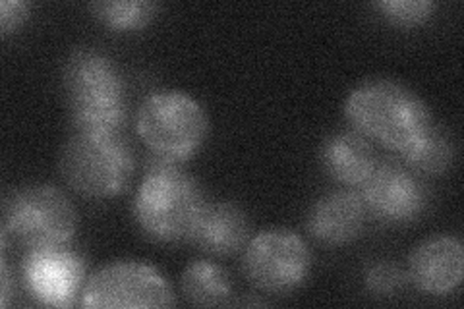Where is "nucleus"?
Masks as SVG:
<instances>
[{"mask_svg":"<svg viewBox=\"0 0 464 309\" xmlns=\"http://www.w3.org/2000/svg\"><path fill=\"white\" fill-rule=\"evenodd\" d=\"M180 286L188 302L201 307L221 305L232 294L227 271L211 261H194L188 265L182 273Z\"/></svg>","mask_w":464,"mask_h":309,"instance_id":"15","label":"nucleus"},{"mask_svg":"<svg viewBox=\"0 0 464 309\" xmlns=\"http://www.w3.org/2000/svg\"><path fill=\"white\" fill-rule=\"evenodd\" d=\"M310 267L306 242L288 228L264 230L244 246V275L264 292L283 294L298 288L308 278Z\"/></svg>","mask_w":464,"mask_h":309,"instance_id":"8","label":"nucleus"},{"mask_svg":"<svg viewBox=\"0 0 464 309\" xmlns=\"http://www.w3.org/2000/svg\"><path fill=\"white\" fill-rule=\"evenodd\" d=\"M177 304L167 278L153 265L122 259L97 269L82 288L85 309L172 307Z\"/></svg>","mask_w":464,"mask_h":309,"instance_id":"7","label":"nucleus"},{"mask_svg":"<svg viewBox=\"0 0 464 309\" xmlns=\"http://www.w3.org/2000/svg\"><path fill=\"white\" fill-rule=\"evenodd\" d=\"M134 155L121 134L78 131L61 150L58 169L64 182L93 199L121 196L134 179Z\"/></svg>","mask_w":464,"mask_h":309,"instance_id":"4","label":"nucleus"},{"mask_svg":"<svg viewBox=\"0 0 464 309\" xmlns=\"http://www.w3.org/2000/svg\"><path fill=\"white\" fill-rule=\"evenodd\" d=\"M141 141L161 159L184 163L208 138V114L186 92L159 90L143 99L136 116Z\"/></svg>","mask_w":464,"mask_h":309,"instance_id":"5","label":"nucleus"},{"mask_svg":"<svg viewBox=\"0 0 464 309\" xmlns=\"http://www.w3.org/2000/svg\"><path fill=\"white\" fill-rule=\"evenodd\" d=\"M64 92L78 131L121 134L126 121V93L119 68L99 51L82 49L64 66Z\"/></svg>","mask_w":464,"mask_h":309,"instance_id":"3","label":"nucleus"},{"mask_svg":"<svg viewBox=\"0 0 464 309\" xmlns=\"http://www.w3.org/2000/svg\"><path fill=\"white\" fill-rule=\"evenodd\" d=\"M29 12V5L22 0H3L0 3V27H3V35H10L12 32L25 22Z\"/></svg>","mask_w":464,"mask_h":309,"instance_id":"20","label":"nucleus"},{"mask_svg":"<svg viewBox=\"0 0 464 309\" xmlns=\"http://www.w3.org/2000/svg\"><path fill=\"white\" fill-rule=\"evenodd\" d=\"M453 143L440 126H431L428 134L422 138L414 151L404 160L414 169L430 172V174H441L453 163Z\"/></svg>","mask_w":464,"mask_h":309,"instance_id":"17","label":"nucleus"},{"mask_svg":"<svg viewBox=\"0 0 464 309\" xmlns=\"http://www.w3.org/2000/svg\"><path fill=\"white\" fill-rule=\"evenodd\" d=\"M319 157L331 179L346 186L364 184L377 165L372 145L358 131H341L329 136L322 145Z\"/></svg>","mask_w":464,"mask_h":309,"instance_id":"14","label":"nucleus"},{"mask_svg":"<svg viewBox=\"0 0 464 309\" xmlns=\"http://www.w3.org/2000/svg\"><path fill=\"white\" fill-rule=\"evenodd\" d=\"M464 276V247L455 237H435L414 247L409 278L416 288L433 296L455 292Z\"/></svg>","mask_w":464,"mask_h":309,"instance_id":"11","label":"nucleus"},{"mask_svg":"<svg viewBox=\"0 0 464 309\" xmlns=\"http://www.w3.org/2000/svg\"><path fill=\"white\" fill-rule=\"evenodd\" d=\"M90 8L99 22L119 32L145 27L159 10L150 0H103V3H93Z\"/></svg>","mask_w":464,"mask_h":309,"instance_id":"16","label":"nucleus"},{"mask_svg":"<svg viewBox=\"0 0 464 309\" xmlns=\"http://www.w3.org/2000/svg\"><path fill=\"white\" fill-rule=\"evenodd\" d=\"M404 285V273L391 261L373 263L366 273V286L377 296L395 294Z\"/></svg>","mask_w":464,"mask_h":309,"instance_id":"19","label":"nucleus"},{"mask_svg":"<svg viewBox=\"0 0 464 309\" xmlns=\"http://www.w3.org/2000/svg\"><path fill=\"white\" fill-rule=\"evenodd\" d=\"M3 290H0V304H3V307L8 305V300H10V273H8V265L6 261L3 259Z\"/></svg>","mask_w":464,"mask_h":309,"instance_id":"21","label":"nucleus"},{"mask_svg":"<svg viewBox=\"0 0 464 309\" xmlns=\"http://www.w3.org/2000/svg\"><path fill=\"white\" fill-rule=\"evenodd\" d=\"M250 225L235 203H206L190 234V240L208 254L228 256L248 242Z\"/></svg>","mask_w":464,"mask_h":309,"instance_id":"13","label":"nucleus"},{"mask_svg":"<svg viewBox=\"0 0 464 309\" xmlns=\"http://www.w3.org/2000/svg\"><path fill=\"white\" fill-rule=\"evenodd\" d=\"M362 201L380 218L389 223H406L426 208V189L412 172L395 165H375L368 180L362 184Z\"/></svg>","mask_w":464,"mask_h":309,"instance_id":"10","label":"nucleus"},{"mask_svg":"<svg viewBox=\"0 0 464 309\" xmlns=\"http://www.w3.org/2000/svg\"><path fill=\"white\" fill-rule=\"evenodd\" d=\"M24 285L37 304L70 307L85 278L83 259L63 246L27 249L22 261Z\"/></svg>","mask_w":464,"mask_h":309,"instance_id":"9","label":"nucleus"},{"mask_svg":"<svg viewBox=\"0 0 464 309\" xmlns=\"http://www.w3.org/2000/svg\"><path fill=\"white\" fill-rule=\"evenodd\" d=\"M344 114L360 136L409 157L433 126L426 102L409 87L391 80H372L348 93Z\"/></svg>","mask_w":464,"mask_h":309,"instance_id":"1","label":"nucleus"},{"mask_svg":"<svg viewBox=\"0 0 464 309\" xmlns=\"http://www.w3.org/2000/svg\"><path fill=\"white\" fill-rule=\"evenodd\" d=\"M78 230V213L54 186H29L5 205V232L27 249L68 244Z\"/></svg>","mask_w":464,"mask_h":309,"instance_id":"6","label":"nucleus"},{"mask_svg":"<svg viewBox=\"0 0 464 309\" xmlns=\"http://www.w3.org/2000/svg\"><path fill=\"white\" fill-rule=\"evenodd\" d=\"M375 6L389 22L402 27L420 25L426 22L435 8L430 0H382Z\"/></svg>","mask_w":464,"mask_h":309,"instance_id":"18","label":"nucleus"},{"mask_svg":"<svg viewBox=\"0 0 464 309\" xmlns=\"http://www.w3.org/2000/svg\"><path fill=\"white\" fill-rule=\"evenodd\" d=\"M366 205L353 191H335L319 199L308 213V230L319 242L341 246L360 237Z\"/></svg>","mask_w":464,"mask_h":309,"instance_id":"12","label":"nucleus"},{"mask_svg":"<svg viewBox=\"0 0 464 309\" xmlns=\"http://www.w3.org/2000/svg\"><path fill=\"white\" fill-rule=\"evenodd\" d=\"M180 163L157 157L145 170L134 199L140 228L159 242L190 238L203 209L201 189Z\"/></svg>","mask_w":464,"mask_h":309,"instance_id":"2","label":"nucleus"}]
</instances>
